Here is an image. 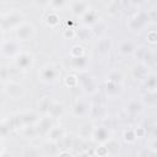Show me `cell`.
<instances>
[{
    "label": "cell",
    "instance_id": "1",
    "mask_svg": "<svg viewBox=\"0 0 157 157\" xmlns=\"http://www.w3.org/2000/svg\"><path fill=\"white\" fill-rule=\"evenodd\" d=\"M32 32H33V29H32V26H29V25H22L21 27H18V29H17V36L21 38V39H28L29 37H31V34H32Z\"/></svg>",
    "mask_w": 157,
    "mask_h": 157
},
{
    "label": "cell",
    "instance_id": "2",
    "mask_svg": "<svg viewBox=\"0 0 157 157\" xmlns=\"http://www.w3.org/2000/svg\"><path fill=\"white\" fill-rule=\"evenodd\" d=\"M147 20V16L145 15V13H140L139 15V17H136V18H134L132 20V22H131V27H134V28H136V29H139L144 23H145V21Z\"/></svg>",
    "mask_w": 157,
    "mask_h": 157
},
{
    "label": "cell",
    "instance_id": "3",
    "mask_svg": "<svg viewBox=\"0 0 157 157\" xmlns=\"http://www.w3.org/2000/svg\"><path fill=\"white\" fill-rule=\"evenodd\" d=\"M29 64H31V56H28L27 54H22V55L17 59V65H18L20 67H22V69L27 67Z\"/></svg>",
    "mask_w": 157,
    "mask_h": 157
},
{
    "label": "cell",
    "instance_id": "4",
    "mask_svg": "<svg viewBox=\"0 0 157 157\" xmlns=\"http://www.w3.org/2000/svg\"><path fill=\"white\" fill-rule=\"evenodd\" d=\"M72 12L74 13H82V12H85V10H86V5H85V2H76L74 6H72Z\"/></svg>",
    "mask_w": 157,
    "mask_h": 157
},
{
    "label": "cell",
    "instance_id": "5",
    "mask_svg": "<svg viewBox=\"0 0 157 157\" xmlns=\"http://www.w3.org/2000/svg\"><path fill=\"white\" fill-rule=\"evenodd\" d=\"M132 50H134V47H132L131 43L125 42L120 45V53H123V54H130Z\"/></svg>",
    "mask_w": 157,
    "mask_h": 157
},
{
    "label": "cell",
    "instance_id": "6",
    "mask_svg": "<svg viewBox=\"0 0 157 157\" xmlns=\"http://www.w3.org/2000/svg\"><path fill=\"white\" fill-rule=\"evenodd\" d=\"M128 110H129L130 113H137V112L141 110V105H140L139 103H136V102H132V103L129 104Z\"/></svg>",
    "mask_w": 157,
    "mask_h": 157
},
{
    "label": "cell",
    "instance_id": "7",
    "mask_svg": "<svg viewBox=\"0 0 157 157\" xmlns=\"http://www.w3.org/2000/svg\"><path fill=\"white\" fill-rule=\"evenodd\" d=\"M43 76H44V78H48V80H53L54 77H55V71L53 70V69H45L44 70V74H43Z\"/></svg>",
    "mask_w": 157,
    "mask_h": 157
},
{
    "label": "cell",
    "instance_id": "8",
    "mask_svg": "<svg viewBox=\"0 0 157 157\" xmlns=\"http://www.w3.org/2000/svg\"><path fill=\"white\" fill-rule=\"evenodd\" d=\"M146 85H147L150 88L155 87V86L157 85V77H156V76H151V77H148V80H147Z\"/></svg>",
    "mask_w": 157,
    "mask_h": 157
},
{
    "label": "cell",
    "instance_id": "9",
    "mask_svg": "<svg viewBox=\"0 0 157 157\" xmlns=\"http://www.w3.org/2000/svg\"><path fill=\"white\" fill-rule=\"evenodd\" d=\"M105 136H107V134H105V131H104L103 129H99V130L97 131V139H99V140H104Z\"/></svg>",
    "mask_w": 157,
    "mask_h": 157
},
{
    "label": "cell",
    "instance_id": "10",
    "mask_svg": "<svg viewBox=\"0 0 157 157\" xmlns=\"http://www.w3.org/2000/svg\"><path fill=\"white\" fill-rule=\"evenodd\" d=\"M112 148H114L115 151H118V150H119V144H117V142H114V141H113V142H110V144L108 145L107 150H108V151H110Z\"/></svg>",
    "mask_w": 157,
    "mask_h": 157
},
{
    "label": "cell",
    "instance_id": "11",
    "mask_svg": "<svg viewBox=\"0 0 157 157\" xmlns=\"http://www.w3.org/2000/svg\"><path fill=\"white\" fill-rule=\"evenodd\" d=\"M63 2H64V0H53V4L56 5V6H58V5H61Z\"/></svg>",
    "mask_w": 157,
    "mask_h": 157
},
{
    "label": "cell",
    "instance_id": "12",
    "mask_svg": "<svg viewBox=\"0 0 157 157\" xmlns=\"http://www.w3.org/2000/svg\"><path fill=\"white\" fill-rule=\"evenodd\" d=\"M37 2H39V4H45L47 0H37Z\"/></svg>",
    "mask_w": 157,
    "mask_h": 157
},
{
    "label": "cell",
    "instance_id": "13",
    "mask_svg": "<svg viewBox=\"0 0 157 157\" xmlns=\"http://www.w3.org/2000/svg\"><path fill=\"white\" fill-rule=\"evenodd\" d=\"M131 1H132L134 4H139V2H141L142 0H131Z\"/></svg>",
    "mask_w": 157,
    "mask_h": 157
},
{
    "label": "cell",
    "instance_id": "14",
    "mask_svg": "<svg viewBox=\"0 0 157 157\" xmlns=\"http://www.w3.org/2000/svg\"><path fill=\"white\" fill-rule=\"evenodd\" d=\"M153 147H155V148H156V150H157V141H156V142H155V144H153Z\"/></svg>",
    "mask_w": 157,
    "mask_h": 157
}]
</instances>
